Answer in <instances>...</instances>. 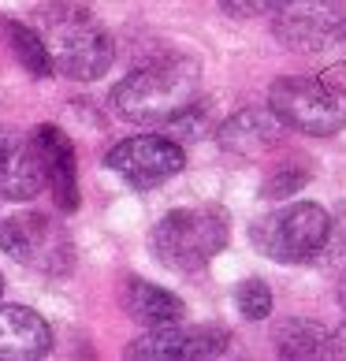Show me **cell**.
Wrapping results in <instances>:
<instances>
[{"label": "cell", "mask_w": 346, "mask_h": 361, "mask_svg": "<svg viewBox=\"0 0 346 361\" xmlns=\"http://www.w3.org/2000/svg\"><path fill=\"white\" fill-rule=\"evenodd\" d=\"M197 90H202V68H197V60L168 52V56L142 63L123 82H116L112 104L123 119L149 127V123H168L183 109H190L197 101Z\"/></svg>", "instance_id": "obj_1"}, {"label": "cell", "mask_w": 346, "mask_h": 361, "mask_svg": "<svg viewBox=\"0 0 346 361\" xmlns=\"http://www.w3.org/2000/svg\"><path fill=\"white\" fill-rule=\"evenodd\" d=\"M45 30L42 42L49 49V60H52V71L56 75H68L75 82H93L101 78L104 71L112 68L116 60V45L109 30L89 16L86 8H56L45 16Z\"/></svg>", "instance_id": "obj_2"}, {"label": "cell", "mask_w": 346, "mask_h": 361, "mask_svg": "<svg viewBox=\"0 0 346 361\" xmlns=\"http://www.w3.org/2000/svg\"><path fill=\"white\" fill-rule=\"evenodd\" d=\"M231 220L220 205H194L175 209L156 224L153 253L171 272H197L228 246Z\"/></svg>", "instance_id": "obj_3"}, {"label": "cell", "mask_w": 346, "mask_h": 361, "mask_svg": "<svg viewBox=\"0 0 346 361\" xmlns=\"http://www.w3.org/2000/svg\"><path fill=\"white\" fill-rule=\"evenodd\" d=\"M268 109L302 135H335L346 127V90L328 78L287 75L268 90Z\"/></svg>", "instance_id": "obj_4"}, {"label": "cell", "mask_w": 346, "mask_h": 361, "mask_svg": "<svg viewBox=\"0 0 346 361\" xmlns=\"http://www.w3.org/2000/svg\"><path fill=\"white\" fill-rule=\"evenodd\" d=\"M331 212L316 202H295L254 224V246L272 261L302 264L331 243Z\"/></svg>", "instance_id": "obj_5"}, {"label": "cell", "mask_w": 346, "mask_h": 361, "mask_svg": "<svg viewBox=\"0 0 346 361\" xmlns=\"http://www.w3.org/2000/svg\"><path fill=\"white\" fill-rule=\"evenodd\" d=\"M0 250L23 269L42 276H68L75 264L68 227L45 212H16V216L0 220Z\"/></svg>", "instance_id": "obj_6"}, {"label": "cell", "mask_w": 346, "mask_h": 361, "mask_svg": "<svg viewBox=\"0 0 346 361\" xmlns=\"http://www.w3.org/2000/svg\"><path fill=\"white\" fill-rule=\"evenodd\" d=\"M272 30L287 49L324 52L346 42V4L342 0H279L272 8Z\"/></svg>", "instance_id": "obj_7"}, {"label": "cell", "mask_w": 346, "mask_h": 361, "mask_svg": "<svg viewBox=\"0 0 346 361\" xmlns=\"http://www.w3.org/2000/svg\"><path fill=\"white\" fill-rule=\"evenodd\" d=\"M228 346V331L216 324H190L183 328L179 320L156 324L145 336H138L127 346V357L135 361H202L216 357Z\"/></svg>", "instance_id": "obj_8"}, {"label": "cell", "mask_w": 346, "mask_h": 361, "mask_svg": "<svg viewBox=\"0 0 346 361\" xmlns=\"http://www.w3.org/2000/svg\"><path fill=\"white\" fill-rule=\"evenodd\" d=\"M119 179H127L130 186H156L171 176H179L186 164V149L175 138L164 135H138L112 145L109 160H104Z\"/></svg>", "instance_id": "obj_9"}, {"label": "cell", "mask_w": 346, "mask_h": 361, "mask_svg": "<svg viewBox=\"0 0 346 361\" xmlns=\"http://www.w3.org/2000/svg\"><path fill=\"white\" fill-rule=\"evenodd\" d=\"M34 157L42 168V183L49 186V194L56 197L60 209L75 212L78 209V168H75V145L60 127L42 123L34 130Z\"/></svg>", "instance_id": "obj_10"}, {"label": "cell", "mask_w": 346, "mask_h": 361, "mask_svg": "<svg viewBox=\"0 0 346 361\" xmlns=\"http://www.w3.org/2000/svg\"><path fill=\"white\" fill-rule=\"evenodd\" d=\"M52 346V328L30 305H0V361H34Z\"/></svg>", "instance_id": "obj_11"}, {"label": "cell", "mask_w": 346, "mask_h": 361, "mask_svg": "<svg viewBox=\"0 0 346 361\" xmlns=\"http://www.w3.org/2000/svg\"><path fill=\"white\" fill-rule=\"evenodd\" d=\"M279 138H283V119L272 109L235 112L228 123L216 130V142L228 153H238V157H264L279 145Z\"/></svg>", "instance_id": "obj_12"}, {"label": "cell", "mask_w": 346, "mask_h": 361, "mask_svg": "<svg viewBox=\"0 0 346 361\" xmlns=\"http://www.w3.org/2000/svg\"><path fill=\"white\" fill-rule=\"evenodd\" d=\"M42 168H37L30 138L0 130V197L4 202H30L42 190Z\"/></svg>", "instance_id": "obj_13"}, {"label": "cell", "mask_w": 346, "mask_h": 361, "mask_svg": "<svg viewBox=\"0 0 346 361\" xmlns=\"http://www.w3.org/2000/svg\"><path fill=\"white\" fill-rule=\"evenodd\" d=\"M119 298H123V310L130 313V320H138L142 328L171 324V320H183L186 313L179 294H171L156 283H145V279H127Z\"/></svg>", "instance_id": "obj_14"}, {"label": "cell", "mask_w": 346, "mask_h": 361, "mask_svg": "<svg viewBox=\"0 0 346 361\" xmlns=\"http://www.w3.org/2000/svg\"><path fill=\"white\" fill-rule=\"evenodd\" d=\"M272 343L283 357H335V331H328L321 324H309V320H283L276 331H272Z\"/></svg>", "instance_id": "obj_15"}, {"label": "cell", "mask_w": 346, "mask_h": 361, "mask_svg": "<svg viewBox=\"0 0 346 361\" xmlns=\"http://www.w3.org/2000/svg\"><path fill=\"white\" fill-rule=\"evenodd\" d=\"M4 34H8V45H11V52H16V56H19V63H23V68L30 71L34 78H49V75H52L49 49H45L42 34H37L34 26L8 19V23H4Z\"/></svg>", "instance_id": "obj_16"}, {"label": "cell", "mask_w": 346, "mask_h": 361, "mask_svg": "<svg viewBox=\"0 0 346 361\" xmlns=\"http://www.w3.org/2000/svg\"><path fill=\"white\" fill-rule=\"evenodd\" d=\"M235 305L246 320H264L272 313V290L264 279H242L235 290Z\"/></svg>", "instance_id": "obj_17"}, {"label": "cell", "mask_w": 346, "mask_h": 361, "mask_svg": "<svg viewBox=\"0 0 346 361\" xmlns=\"http://www.w3.org/2000/svg\"><path fill=\"white\" fill-rule=\"evenodd\" d=\"M305 183H309V171H305V168H290V164H287L283 171H279V176H272L268 183L261 186V194H264V197H287V194L302 190Z\"/></svg>", "instance_id": "obj_18"}, {"label": "cell", "mask_w": 346, "mask_h": 361, "mask_svg": "<svg viewBox=\"0 0 346 361\" xmlns=\"http://www.w3.org/2000/svg\"><path fill=\"white\" fill-rule=\"evenodd\" d=\"M223 8L238 19H249V16H268V11L279 4V0H220Z\"/></svg>", "instance_id": "obj_19"}, {"label": "cell", "mask_w": 346, "mask_h": 361, "mask_svg": "<svg viewBox=\"0 0 346 361\" xmlns=\"http://www.w3.org/2000/svg\"><path fill=\"white\" fill-rule=\"evenodd\" d=\"M339 302H342V310H346V276H342V283H339Z\"/></svg>", "instance_id": "obj_20"}, {"label": "cell", "mask_w": 346, "mask_h": 361, "mask_svg": "<svg viewBox=\"0 0 346 361\" xmlns=\"http://www.w3.org/2000/svg\"><path fill=\"white\" fill-rule=\"evenodd\" d=\"M0 294H4V276H0Z\"/></svg>", "instance_id": "obj_21"}]
</instances>
